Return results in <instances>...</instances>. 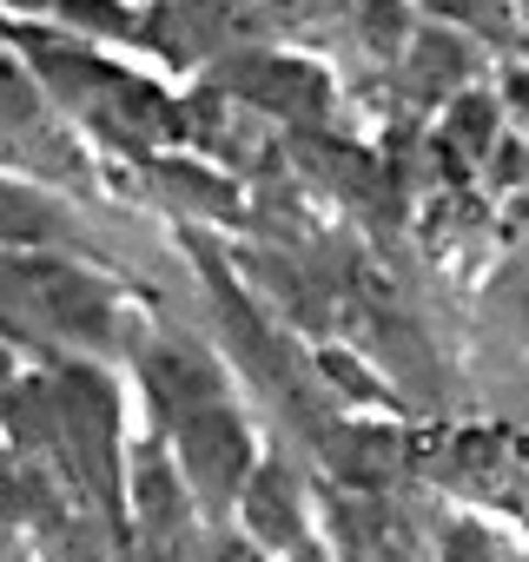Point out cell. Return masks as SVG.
Segmentation results:
<instances>
[{"mask_svg":"<svg viewBox=\"0 0 529 562\" xmlns=\"http://www.w3.org/2000/svg\"><path fill=\"white\" fill-rule=\"evenodd\" d=\"M516 457H522V463H529V430H522V437H516Z\"/></svg>","mask_w":529,"mask_h":562,"instance_id":"1","label":"cell"}]
</instances>
